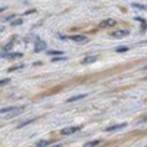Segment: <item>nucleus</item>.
<instances>
[{"instance_id":"1","label":"nucleus","mask_w":147,"mask_h":147,"mask_svg":"<svg viewBox=\"0 0 147 147\" xmlns=\"http://www.w3.org/2000/svg\"><path fill=\"white\" fill-rule=\"evenodd\" d=\"M80 129H81V127H68V128H63L60 131V134H62V136H69V134H74Z\"/></svg>"},{"instance_id":"20","label":"nucleus","mask_w":147,"mask_h":147,"mask_svg":"<svg viewBox=\"0 0 147 147\" xmlns=\"http://www.w3.org/2000/svg\"><path fill=\"white\" fill-rule=\"evenodd\" d=\"M146 121H147V118H144V122H146Z\"/></svg>"},{"instance_id":"2","label":"nucleus","mask_w":147,"mask_h":147,"mask_svg":"<svg viewBox=\"0 0 147 147\" xmlns=\"http://www.w3.org/2000/svg\"><path fill=\"white\" fill-rule=\"evenodd\" d=\"M115 24H116L115 19H105V21H102V22L99 24V27H100V28H107V27H113Z\"/></svg>"},{"instance_id":"13","label":"nucleus","mask_w":147,"mask_h":147,"mask_svg":"<svg viewBox=\"0 0 147 147\" xmlns=\"http://www.w3.org/2000/svg\"><path fill=\"white\" fill-rule=\"evenodd\" d=\"M46 146H49L47 140H40L38 143H37V147H46Z\"/></svg>"},{"instance_id":"6","label":"nucleus","mask_w":147,"mask_h":147,"mask_svg":"<svg viewBox=\"0 0 147 147\" xmlns=\"http://www.w3.org/2000/svg\"><path fill=\"white\" fill-rule=\"evenodd\" d=\"M124 127H127V124L124 122V124H118V125H113V127H107L106 128V131L107 132H110V131H116V129H119V128H124Z\"/></svg>"},{"instance_id":"7","label":"nucleus","mask_w":147,"mask_h":147,"mask_svg":"<svg viewBox=\"0 0 147 147\" xmlns=\"http://www.w3.org/2000/svg\"><path fill=\"white\" fill-rule=\"evenodd\" d=\"M81 99H85V94H78V96H72L71 99H68V103H72V102H78Z\"/></svg>"},{"instance_id":"12","label":"nucleus","mask_w":147,"mask_h":147,"mask_svg":"<svg viewBox=\"0 0 147 147\" xmlns=\"http://www.w3.org/2000/svg\"><path fill=\"white\" fill-rule=\"evenodd\" d=\"M127 50H128L127 46H122V47H116V49H115V52H118V53H124V52H127Z\"/></svg>"},{"instance_id":"15","label":"nucleus","mask_w":147,"mask_h":147,"mask_svg":"<svg viewBox=\"0 0 147 147\" xmlns=\"http://www.w3.org/2000/svg\"><path fill=\"white\" fill-rule=\"evenodd\" d=\"M132 6H134V7H138V9H146V6H143V5H140V3H132Z\"/></svg>"},{"instance_id":"11","label":"nucleus","mask_w":147,"mask_h":147,"mask_svg":"<svg viewBox=\"0 0 147 147\" xmlns=\"http://www.w3.org/2000/svg\"><path fill=\"white\" fill-rule=\"evenodd\" d=\"M62 53H63V52H60V50H50V52H47L49 56L52 55V56H60V57H62Z\"/></svg>"},{"instance_id":"10","label":"nucleus","mask_w":147,"mask_h":147,"mask_svg":"<svg viewBox=\"0 0 147 147\" xmlns=\"http://www.w3.org/2000/svg\"><path fill=\"white\" fill-rule=\"evenodd\" d=\"M100 143H102V140H93V141H90V143H85L84 147H94V146L100 144Z\"/></svg>"},{"instance_id":"3","label":"nucleus","mask_w":147,"mask_h":147,"mask_svg":"<svg viewBox=\"0 0 147 147\" xmlns=\"http://www.w3.org/2000/svg\"><path fill=\"white\" fill-rule=\"evenodd\" d=\"M44 49H46V43H44L43 40H38V41L35 43V47H34V52H35V53H38V52H43Z\"/></svg>"},{"instance_id":"4","label":"nucleus","mask_w":147,"mask_h":147,"mask_svg":"<svg viewBox=\"0 0 147 147\" xmlns=\"http://www.w3.org/2000/svg\"><path fill=\"white\" fill-rule=\"evenodd\" d=\"M69 40H74L77 43H87L88 41V38L84 37V35H72V37H69Z\"/></svg>"},{"instance_id":"9","label":"nucleus","mask_w":147,"mask_h":147,"mask_svg":"<svg viewBox=\"0 0 147 147\" xmlns=\"http://www.w3.org/2000/svg\"><path fill=\"white\" fill-rule=\"evenodd\" d=\"M22 107H19V109H16V107H2V110H0V113H7V112H10V110H21Z\"/></svg>"},{"instance_id":"19","label":"nucleus","mask_w":147,"mask_h":147,"mask_svg":"<svg viewBox=\"0 0 147 147\" xmlns=\"http://www.w3.org/2000/svg\"><path fill=\"white\" fill-rule=\"evenodd\" d=\"M53 147H62V144H56V146H53Z\"/></svg>"},{"instance_id":"18","label":"nucleus","mask_w":147,"mask_h":147,"mask_svg":"<svg viewBox=\"0 0 147 147\" xmlns=\"http://www.w3.org/2000/svg\"><path fill=\"white\" fill-rule=\"evenodd\" d=\"M10 47H12V43H9V44H6V47H5V52H7V50H10Z\"/></svg>"},{"instance_id":"8","label":"nucleus","mask_w":147,"mask_h":147,"mask_svg":"<svg viewBox=\"0 0 147 147\" xmlns=\"http://www.w3.org/2000/svg\"><path fill=\"white\" fill-rule=\"evenodd\" d=\"M96 60H97V56H88V57H85V59L82 60V63H84V65H88V63L96 62Z\"/></svg>"},{"instance_id":"5","label":"nucleus","mask_w":147,"mask_h":147,"mask_svg":"<svg viewBox=\"0 0 147 147\" xmlns=\"http://www.w3.org/2000/svg\"><path fill=\"white\" fill-rule=\"evenodd\" d=\"M110 35H112V37H116V38H122V37L128 35V31H124V30H118V31L110 32Z\"/></svg>"},{"instance_id":"21","label":"nucleus","mask_w":147,"mask_h":147,"mask_svg":"<svg viewBox=\"0 0 147 147\" xmlns=\"http://www.w3.org/2000/svg\"><path fill=\"white\" fill-rule=\"evenodd\" d=\"M146 80H147V78H146Z\"/></svg>"},{"instance_id":"14","label":"nucleus","mask_w":147,"mask_h":147,"mask_svg":"<svg viewBox=\"0 0 147 147\" xmlns=\"http://www.w3.org/2000/svg\"><path fill=\"white\" fill-rule=\"evenodd\" d=\"M35 119L32 118V119H28V121H25V122H22V124H19V127L18 128H22V127H25V125H28V124H31V122H34Z\"/></svg>"},{"instance_id":"17","label":"nucleus","mask_w":147,"mask_h":147,"mask_svg":"<svg viewBox=\"0 0 147 147\" xmlns=\"http://www.w3.org/2000/svg\"><path fill=\"white\" fill-rule=\"evenodd\" d=\"M59 60H65V57H53V62H59Z\"/></svg>"},{"instance_id":"16","label":"nucleus","mask_w":147,"mask_h":147,"mask_svg":"<svg viewBox=\"0 0 147 147\" xmlns=\"http://www.w3.org/2000/svg\"><path fill=\"white\" fill-rule=\"evenodd\" d=\"M12 24H13V25H21V24H22V21H21V19H18V21H13Z\"/></svg>"}]
</instances>
